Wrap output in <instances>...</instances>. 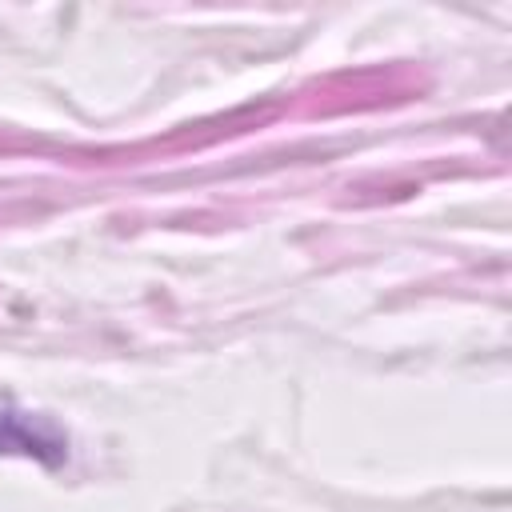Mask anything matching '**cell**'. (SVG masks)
<instances>
[{
	"instance_id": "obj_1",
	"label": "cell",
	"mask_w": 512,
	"mask_h": 512,
	"mask_svg": "<svg viewBox=\"0 0 512 512\" xmlns=\"http://www.w3.org/2000/svg\"><path fill=\"white\" fill-rule=\"evenodd\" d=\"M0 452L40 460L48 468L68 460V432L40 412H24L16 404H0Z\"/></svg>"
}]
</instances>
